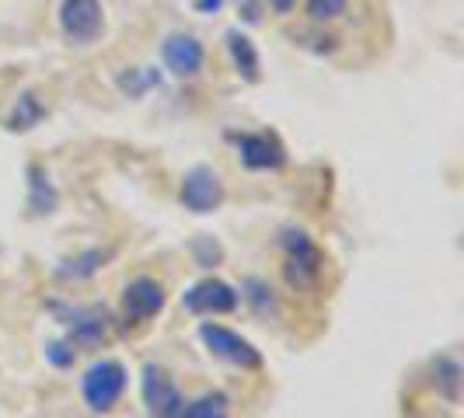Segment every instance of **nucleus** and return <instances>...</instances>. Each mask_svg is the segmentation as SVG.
<instances>
[{"label": "nucleus", "mask_w": 464, "mask_h": 418, "mask_svg": "<svg viewBox=\"0 0 464 418\" xmlns=\"http://www.w3.org/2000/svg\"><path fill=\"white\" fill-rule=\"evenodd\" d=\"M325 276V252L304 231L283 233V279L290 290H314Z\"/></svg>", "instance_id": "nucleus-1"}, {"label": "nucleus", "mask_w": 464, "mask_h": 418, "mask_svg": "<svg viewBox=\"0 0 464 418\" xmlns=\"http://www.w3.org/2000/svg\"><path fill=\"white\" fill-rule=\"evenodd\" d=\"M126 384H130V373L119 359H98L92 363L84 376H81V397L92 412H112L122 394H126Z\"/></svg>", "instance_id": "nucleus-2"}, {"label": "nucleus", "mask_w": 464, "mask_h": 418, "mask_svg": "<svg viewBox=\"0 0 464 418\" xmlns=\"http://www.w3.org/2000/svg\"><path fill=\"white\" fill-rule=\"evenodd\" d=\"M168 303L164 282L154 276H137L122 286V321L133 328L150 325Z\"/></svg>", "instance_id": "nucleus-3"}, {"label": "nucleus", "mask_w": 464, "mask_h": 418, "mask_svg": "<svg viewBox=\"0 0 464 418\" xmlns=\"http://www.w3.org/2000/svg\"><path fill=\"white\" fill-rule=\"evenodd\" d=\"M199 342L217 356V359H224V363H231L237 370H262V352H258L248 338H241L237 331L224 325H199Z\"/></svg>", "instance_id": "nucleus-4"}, {"label": "nucleus", "mask_w": 464, "mask_h": 418, "mask_svg": "<svg viewBox=\"0 0 464 418\" xmlns=\"http://www.w3.org/2000/svg\"><path fill=\"white\" fill-rule=\"evenodd\" d=\"M140 391H143V404H147V415L150 418H179L182 408H186V397L179 391V384L158 363H147L143 366Z\"/></svg>", "instance_id": "nucleus-5"}, {"label": "nucleus", "mask_w": 464, "mask_h": 418, "mask_svg": "<svg viewBox=\"0 0 464 418\" xmlns=\"http://www.w3.org/2000/svg\"><path fill=\"white\" fill-rule=\"evenodd\" d=\"M237 150V161L248 171H279L286 167V147L276 133H227Z\"/></svg>", "instance_id": "nucleus-6"}, {"label": "nucleus", "mask_w": 464, "mask_h": 418, "mask_svg": "<svg viewBox=\"0 0 464 418\" xmlns=\"http://www.w3.org/2000/svg\"><path fill=\"white\" fill-rule=\"evenodd\" d=\"M105 28V11L98 0H63L60 4V32L70 43L88 46Z\"/></svg>", "instance_id": "nucleus-7"}, {"label": "nucleus", "mask_w": 464, "mask_h": 418, "mask_svg": "<svg viewBox=\"0 0 464 418\" xmlns=\"http://www.w3.org/2000/svg\"><path fill=\"white\" fill-rule=\"evenodd\" d=\"M182 307L196 318H217V314H231L237 310V293L224 279H199L196 286H188L182 293Z\"/></svg>", "instance_id": "nucleus-8"}, {"label": "nucleus", "mask_w": 464, "mask_h": 418, "mask_svg": "<svg viewBox=\"0 0 464 418\" xmlns=\"http://www.w3.org/2000/svg\"><path fill=\"white\" fill-rule=\"evenodd\" d=\"M179 199H182V206L188 213H213V209L224 203V182H220V175L207 167V164H196L192 171H186V178H182V192H179Z\"/></svg>", "instance_id": "nucleus-9"}, {"label": "nucleus", "mask_w": 464, "mask_h": 418, "mask_svg": "<svg viewBox=\"0 0 464 418\" xmlns=\"http://www.w3.org/2000/svg\"><path fill=\"white\" fill-rule=\"evenodd\" d=\"M63 325H67V342L73 348H98L109 338V331H112V321H109V310L105 307L70 310V318Z\"/></svg>", "instance_id": "nucleus-10"}, {"label": "nucleus", "mask_w": 464, "mask_h": 418, "mask_svg": "<svg viewBox=\"0 0 464 418\" xmlns=\"http://www.w3.org/2000/svg\"><path fill=\"white\" fill-rule=\"evenodd\" d=\"M203 63H207V49L196 35L175 32V35L164 39V67L171 70L175 77L188 81V77H196L203 70Z\"/></svg>", "instance_id": "nucleus-11"}, {"label": "nucleus", "mask_w": 464, "mask_h": 418, "mask_svg": "<svg viewBox=\"0 0 464 418\" xmlns=\"http://www.w3.org/2000/svg\"><path fill=\"white\" fill-rule=\"evenodd\" d=\"M112 255H116V248H88V252H81L77 258H67L56 269V279L60 282H84V279L98 276L112 261Z\"/></svg>", "instance_id": "nucleus-12"}, {"label": "nucleus", "mask_w": 464, "mask_h": 418, "mask_svg": "<svg viewBox=\"0 0 464 418\" xmlns=\"http://www.w3.org/2000/svg\"><path fill=\"white\" fill-rule=\"evenodd\" d=\"M227 39V52H231V60H234V70L248 81V84H256L258 81V70H262V63H258V49H256V43L245 35V32H227L224 35Z\"/></svg>", "instance_id": "nucleus-13"}, {"label": "nucleus", "mask_w": 464, "mask_h": 418, "mask_svg": "<svg viewBox=\"0 0 464 418\" xmlns=\"http://www.w3.org/2000/svg\"><path fill=\"white\" fill-rule=\"evenodd\" d=\"M46 116V105L35 98L32 91H24L18 98V105H14V112L7 116V129H14V133H24V129H32V126H39V119Z\"/></svg>", "instance_id": "nucleus-14"}, {"label": "nucleus", "mask_w": 464, "mask_h": 418, "mask_svg": "<svg viewBox=\"0 0 464 418\" xmlns=\"http://www.w3.org/2000/svg\"><path fill=\"white\" fill-rule=\"evenodd\" d=\"M28 185H32V199H28V206H32V213H53L56 209V188L49 185V175L43 171V167H28Z\"/></svg>", "instance_id": "nucleus-15"}, {"label": "nucleus", "mask_w": 464, "mask_h": 418, "mask_svg": "<svg viewBox=\"0 0 464 418\" xmlns=\"http://www.w3.org/2000/svg\"><path fill=\"white\" fill-rule=\"evenodd\" d=\"M179 418H231V404L220 391H209V394L196 397L192 404H186Z\"/></svg>", "instance_id": "nucleus-16"}, {"label": "nucleus", "mask_w": 464, "mask_h": 418, "mask_svg": "<svg viewBox=\"0 0 464 418\" xmlns=\"http://www.w3.org/2000/svg\"><path fill=\"white\" fill-rule=\"evenodd\" d=\"M433 384H440V391L447 401H458V391H461V366H458V359L440 356V359L433 363Z\"/></svg>", "instance_id": "nucleus-17"}, {"label": "nucleus", "mask_w": 464, "mask_h": 418, "mask_svg": "<svg viewBox=\"0 0 464 418\" xmlns=\"http://www.w3.org/2000/svg\"><path fill=\"white\" fill-rule=\"evenodd\" d=\"M349 0H307V18L314 24L335 22L343 11H346Z\"/></svg>", "instance_id": "nucleus-18"}, {"label": "nucleus", "mask_w": 464, "mask_h": 418, "mask_svg": "<svg viewBox=\"0 0 464 418\" xmlns=\"http://www.w3.org/2000/svg\"><path fill=\"white\" fill-rule=\"evenodd\" d=\"M248 290H252V293H248V300L256 303V307L262 310V314H266V310H276V300H273V290H269V286H266L262 279H248Z\"/></svg>", "instance_id": "nucleus-19"}, {"label": "nucleus", "mask_w": 464, "mask_h": 418, "mask_svg": "<svg viewBox=\"0 0 464 418\" xmlns=\"http://www.w3.org/2000/svg\"><path fill=\"white\" fill-rule=\"evenodd\" d=\"M46 359L53 363V366H73V359H77V348L70 346V342H53V346H46Z\"/></svg>", "instance_id": "nucleus-20"}, {"label": "nucleus", "mask_w": 464, "mask_h": 418, "mask_svg": "<svg viewBox=\"0 0 464 418\" xmlns=\"http://www.w3.org/2000/svg\"><path fill=\"white\" fill-rule=\"evenodd\" d=\"M224 7V0H196V11H203V14H217Z\"/></svg>", "instance_id": "nucleus-21"}, {"label": "nucleus", "mask_w": 464, "mask_h": 418, "mask_svg": "<svg viewBox=\"0 0 464 418\" xmlns=\"http://www.w3.org/2000/svg\"><path fill=\"white\" fill-rule=\"evenodd\" d=\"M294 4H297V0H273V7H276L279 14H286V11L294 7Z\"/></svg>", "instance_id": "nucleus-22"}]
</instances>
